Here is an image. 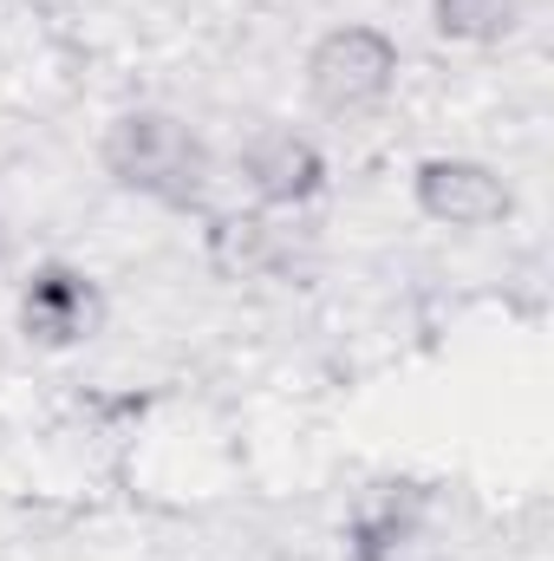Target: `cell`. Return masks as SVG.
<instances>
[{
	"label": "cell",
	"instance_id": "5b68a950",
	"mask_svg": "<svg viewBox=\"0 0 554 561\" xmlns=\"http://www.w3.org/2000/svg\"><path fill=\"white\" fill-rule=\"evenodd\" d=\"M20 327L46 346H66L92 327V287L66 268H46V275L26 287V307H20Z\"/></svg>",
	"mask_w": 554,
	"mask_h": 561
},
{
	"label": "cell",
	"instance_id": "8992f818",
	"mask_svg": "<svg viewBox=\"0 0 554 561\" xmlns=\"http://www.w3.org/2000/svg\"><path fill=\"white\" fill-rule=\"evenodd\" d=\"M209 262H216L222 275H262V268L280 262V229L262 209H249V216H216V222H209Z\"/></svg>",
	"mask_w": 554,
	"mask_h": 561
},
{
	"label": "cell",
	"instance_id": "52a82bcc",
	"mask_svg": "<svg viewBox=\"0 0 554 561\" xmlns=\"http://www.w3.org/2000/svg\"><path fill=\"white\" fill-rule=\"evenodd\" d=\"M443 39H496L516 20V0H430Z\"/></svg>",
	"mask_w": 554,
	"mask_h": 561
},
{
	"label": "cell",
	"instance_id": "7a4b0ae2",
	"mask_svg": "<svg viewBox=\"0 0 554 561\" xmlns=\"http://www.w3.org/2000/svg\"><path fill=\"white\" fill-rule=\"evenodd\" d=\"M392 79H399V46L379 26H333L307 59V85L326 112H366L392 92Z\"/></svg>",
	"mask_w": 554,
	"mask_h": 561
},
{
	"label": "cell",
	"instance_id": "277c9868",
	"mask_svg": "<svg viewBox=\"0 0 554 561\" xmlns=\"http://www.w3.org/2000/svg\"><path fill=\"white\" fill-rule=\"evenodd\" d=\"M242 183L255 190V203L293 209V203H307L326 183V163H320L313 144L293 138V131H262V138L242 150Z\"/></svg>",
	"mask_w": 554,
	"mask_h": 561
},
{
	"label": "cell",
	"instance_id": "6da1fadb",
	"mask_svg": "<svg viewBox=\"0 0 554 561\" xmlns=\"http://www.w3.org/2000/svg\"><path fill=\"white\" fill-rule=\"evenodd\" d=\"M105 170L138 190L157 196L170 209L203 196V144L189 138V125H176L170 112H125L105 138Z\"/></svg>",
	"mask_w": 554,
	"mask_h": 561
},
{
	"label": "cell",
	"instance_id": "3957f363",
	"mask_svg": "<svg viewBox=\"0 0 554 561\" xmlns=\"http://www.w3.org/2000/svg\"><path fill=\"white\" fill-rule=\"evenodd\" d=\"M417 209L443 229H489L509 216V183L470 157H430L417 170Z\"/></svg>",
	"mask_w": 554,
	"mask_h": 561
}]
</instances>
